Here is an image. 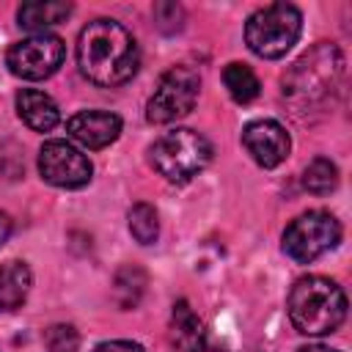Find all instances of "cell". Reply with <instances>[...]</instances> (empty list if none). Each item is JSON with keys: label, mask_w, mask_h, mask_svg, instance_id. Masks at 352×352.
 Instances as JSON below:
<instances>
[{"label": "cell", "mask_w": 352, "mask_h": 352, "mask_svg": "<svg viewBox=\"0 0 352 352\" xmlns=\"http://www.w3.org/2000/svg\"><path fill=\"white\" fill-rule=\"evenodd\" d=\"M116 300L121 308H135L138 300L146 292V272L140 267H124L116 272V283H113Z\"/></svg>", "instance_id": "cell-17"}, {"label": "cell", "mask_w": 352, "mask_h": 352, "mask_svg": "<svg viewBox=\"0 0 352 352\" xmlns=\"http://www.w3.org/2000/svg\"><path fill=\"white\" fill-rule=\"evenodd\" d=\"M154 22L162 28V30H179L182 22H184V11L179 3H157L154 6Z\"/></svg>", "instance_id": "cell-21"}, {"label": "cell", "mask_w": 352, "mask_h": 352, "mask_svg": "<svg viewBox=\"0 0 352 352\" xmlns=\"http://www.w3.org/2000/svg\"><path fill=\"white\" fill-rule=\"evenodd\" d=\"M126 220H129V234H132L140 245L157 242V236H160V220H157V209H154L151 204H143V201L135 204V206L129 209Z\"/></svg>", "instance_id": "cell-19"}, {"label": "cell", "mask_w": 352, "mask_h": 352, "mask_svg": "<svg viewBox=\"0 0 352 352\" xmlns=\"http://www.w3.org/2000/svg\"><path fill=\"white\" fill-rule=\"evenodd\" d=\"M344 77V55L336 44H316L280 80L283 99L294 107H314L324 102Z\"/></svg>", "instance_id": "cell-3"}, {"label": "cell", "mask_w": 352, "mask_h": 352, "mask_svg": "<svg viewBox=\"0 0 352 352\" xmlns=\"http://www.w3.org/2000/svg\"><path fill=\"white\" fill-rule=\"evenodd\" d=\"M338 239H341L338 220L324 209H314L289 223V228L283 231V253L300 264H311L327 250H333Z\"/></svg>", "instance_id": "cell-7"}, {"label": "cell", "mask_w": 352, "mask_h": 352, "mask_svg": "<svg viewBox=\"0 0 352 352\" xmlns=\"http://www.w3.org/2000/svg\"><path fill=\"white\" fill-rule=\"evenodd\" d=\"M242 143H245L248 154H250L261 168H275V165H280V162L289 157V148H292L289 132H286L278 121H272V118L250 121V124L242 129Z\"/></svg>", "instance_id": "cell-10"}, {"label": "cell", "mask_w": 352, "mask_h": 352, "mask_svg": "<svg viewBox=\"0 0 352 352\" xmlns=\"http://www.w3.org/2000/svg\"><path fill=\"white\" fill-rule=\"evenodd\" d=\"M297 352H338V349H330V346H324V344H308V346H302V349H297Z\"/></svg>", "instance_id": "cell-25"}, {"label": "cell", "mask_w": 352, "mask_h": 352, "mask_svg": "<svg viewBox=\"0 0 352 352\" xmlns=\"http://www.w3.org/2000/svg\"><path fill=\"white\" fill-rule=\"evenodd\" d=\"M16 113L36 132H50L60 118L58 104L44 91H36V88H22L16 94Z\"/></svg>", "instance_id": "cell-13"}, {"label": "cell", "mask_w": 352, "mask_h": 352, "mask_svg": "<svg viewBox=\"0 0 352 352\" xmlns=\"http://www.w3.org/2000/svg\"><path fill=\"white\" fill-rule=\"evenodd\" d=\"M170 338H173V346L176 352L179 349H187L198 341H204V324L201 319L192 314V308L187 305V300H179L173 305V314H170Z\"/></svg>", "instance_id": "cell-15"}, {"label": "cell", "mask_w": 352, "mask_h": 352, "mask_svg": "<svg viewBox=\"0 0 352 352\" xmlns=\"http://www.w3.org/2000/svg\"><path fill=\"white\" fill-rule=\"evenodd\" d=\"M198 91H201V77L192 66H187V63L170 66L160 77V82L146 104V121L148 124H170L176 118L187 116L198 102Z\"/></svg>", "instance_id": "cell-6"}, {"label": "cell", "mask_w": 352, "mask_h": 352, "mask_svg": "<svg viewBox=\"0 0 352 352\" xmlns=\"http://www.w3.org/2000/svg\"><path fill=\"white\" fill-rule=\"evenodd\" d=\"M286 308L297 333L327 336L346 319V294L324 275H305L292 286Z\"/></svg>", "instance_id": "cell-2"}, {"label": "cell", "mask_w": 352, "mask_h": 352, "mask_svg": "<svg viewBox=\"0 0 352 352\" xmlns=\"http://www.w3.org/2000/svg\"><path fill=\"white\" fill-rule=\"evenodd\" d=\"M11 231H14V220H11L6 212H0V245L11 236Z\"/></svg>", "instance_id": "cell-23"}, {"label": "cell", "mask_w": 352, "mask_h": 352, "mask_svg": "<svg viewBox=\"0 0 352 352\" xmlns=\"http://www.w3.org/2000/svg\"><path fill=\"white\" fill-rule=\"evenodd\" d=\"M63 55H66L63 38H58L52 33H36V36H28L8 47L6 63H8L11 74H16L22 80H44L60 69Z\"/></svg>", "instance_id": "cell-8"}, {"label": "cell", "mask_w": 352, "mask_h": 352, "mask_svg": "<svg viewBox=\"0 0 352 352\" xmlns=\"http://www.w3.org/2000/svg\"><path fill=\"white\" fill-rule=\"evenodd\" d=\"M179 352H226L223 346H214V344H209L206 338L204 341H198V344H192V346H187V349H179Z\"/></svg>", "instance_id": "cell-24"}, {"label": "cell", "mask_w": 352, "mask_h": 352, "mask_svg": "<svg viewBox=\"0 0 352 352\" xmlns=\"http://www.w3.org/2000/svg\"><path fill=\"white\" fill-rule=\"evenodd\" d=\"M336 184H338V168L324 157H316L302 170V187L314 195H327L336 190Z\"/></svg>", "instance_id": "cell-18"}, {"label": "cell", "mask_w": 352, "mask_h": 352, "mask_svg": "<svg viewBox=\"0 0 352 352\" xmlns=\"http://www.w3.org/2000/svg\"><path fill=\"white\" fill-rule=\"evenodd\" d=\"M66 129L85 148H104L113 140H118L121 118L116 113H104V110H82L69 118Z\"/></svg>", "instance_id": "cell-11"}, {"label": "cell", "mask_w": 352, "mask_h": 352, "mask_svg": "<svg viewBox=\"0 0 352 352\" xmlns=\"http://www.w3.org/2000/svg\"><path fill=\"white\" fill-rule=\"evenodd\" d=\"M44 346L50 352H77V333L69 324H52L44 333Z\"/></svg>", "instance_id": "cell-20"}, {"label": "cell", "mask_w": 352, "mask_h": 352, "mask_svg": "<svg viewBox=\"0 0 352 352\" xmlns=\"http://www.w3.org/2000/svg\"><path fill=\"white\" fill-rule=\"evenodd\" d=\"M94 352H143V346L135 341H104Z\"/></svg>", "instance_id": "cell-22"}, {"label": "cell", "mask_w": 352, "mask_h": 352, "mask_svg": "<svg viewBox=\"0 0 352 352\" xmlns=\"http://www.w3.org/2000/svg\"><path fill=\"white\" fill-rule=\"evenodd\" d=\"M302 14L292 3H270L253 11L245 22V41L248 47L267 60L283 58L300 38Z\"/></svg>", "instance_id": "cell-5"}, {"label": "cell", "mask_w": 352, "mask_h": 352, "mask_svg": "<svg viewBox=\"0 0 352 352\" xmlns=\"http://www.w3.org/2000/svg\"><path fill=\"white\" fill-rule=\"evenodd\" d=\"M69 14H72V3H60V0H30V3H22L19 6L16 19H19V28H25V30H30L36 36V33H44L47 28L63 22Z\"/></svg>", "instance_id": "cell-14"}, {"label": "cell", "mask_w": 352, "mask_h": 352, "mask_svg": "<svg viewBox=\"0 0 352 352\" xmlns=\"http://www.w3.org/2000/svg\"><path fill=\"white\" fill-rule=\"evenodd\" d=\"M33 275L30 267L19 258H8L0 264V311L11 314L25 305L28 292H30Z\"/></svg>", "instance_id": "cell-12"}, {"label": "cell", "mask_w": 352, "mask_h": 352, "mask_svg": "<svg viewBox=\"0 0 352 352\" xmlns=\"http://www.w3.org/2000/svg\"><path fill=\"white\" fill-rule=\"evenodd\" d=\"M38 173L52 187L77 190L91 182V160L66 140H47L38 151Z\"/></svg>", "instance_id": "cell-9"}, {"label": "cell", "mask_w": 352, "mask_h": 352, "mask_svg": "<svg viewBox=\"0 0 352 352\" xmlns=\"http://www.w3.org/2000/svg\"><path fill=\"white\" fill-rule=\"evenodd\" d=\"M77 66L96 85H124L138 72V44L116 19H94L80 30Z\"/></svg>", "instance_id": "cell-1"}, {"label": "cell", "mask_w": 352, "mask_h": 352, "mask_svg": "<svg viewBox=\"0 0 352 352\" xmlns=\"http://www.w3.org/2000/svg\"><path fill=\"white\" fill-rule=\"evenodd\" d=\"M223 82H226L231 99L239 104H248L261 94V82L248 63H228L223 69Z\"/></svg>", "instance_id": "cell-16"}, {"label": "cell", "mask_w": 352, "mask_h": 352, "mask_svg": "<svg viewBox=\"0 0 352 352\" xmlns=\"http://www.w3.org/2000/svg\"><path fill=\"white\" fill-rule=\"evenodd\" d=\"M148 154H151L154 170L162 179L173 184H184L212 162V143L201 132L179 126L160 135L148 148Z\"/></svg>", "instance_id": "cell-4"}]
</instances>
